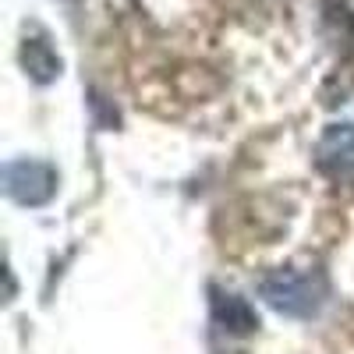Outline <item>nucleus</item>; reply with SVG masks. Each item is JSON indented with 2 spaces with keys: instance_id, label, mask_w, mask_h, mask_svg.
Returning a JSON list of instances; mask_svg holds the SVG:
<instances>
[{
  "instance_id": "nucleus-1",
  "label": "nucleus",
  "mask_w": 354,
  "mask_h": 354,
  "mask_svg": "<svg viewBox=\"0 0 354 354\" xmlns=\"http://www.w3.org/2000/svg\"><path fill=\"white\" fill-rule=\"evenodd\" d=\"M262 301L280 315L290 319H312L330 301V280L322 270H273L259 280Z\"/></svg>"
},
{
  "instance_id": "nucleus-2",
  "label": "nucleus",
  "mask_w": 354,
  "mask_h": 354,
  "mask_svg": "<svg viewBox=\"0 0 354 354\" xmlns=\"http://www.w3.org/2000/svg\"><path fill=\"white\" fill-rule=\"evenodd\" d=\"M57 170L43 160H15L4 167V192L18 205H46L57 195Z\"/></svg>"
},
{
  "instance_id": "nucleus-3",
  "label": "nucleus",
  "mask_w": 354,
  "mask_h": 354,
  "mask_svg": "<svg viewBox=\"0 0 354 354\" xmlns=\"http://www.w3.org/2000/svg\"><path fill=\"white\" fill-rule=\"evenodd\" d=\"M315 167L337 185H354V124L337 121L315 142Z\"/></svg>"
},
{
  "instance_id": "nucleus-4",
  "label": "nucleus",
  "mask_w": 354,
  "mask_h": 354,
  "mask_svg": "<svg viewBox=\"0 0 354 354\" xmlns=\"http://www.w3.org/2000/svg\"><path fill=\"white\" fill-rule=\"evenodd\" d=\"M213 322L227 333H255L259 330V315L241 294L230 290H213Z\"/></svg>"
},
{
  "instance_id": "nucleus-5",
  "label": "nucleus",
  "mask_w": 354,
  "mask_h": 354,
  "mask_svg": "<svg viewBox=\"0 0 354 354\" xmlns=\"http://www.w3.org/2000/svg\"><path fill=\"white\" fill-rule=\"evenodd\" d=\"M21 64H25L28 78L39 82V85H50L57 75H61V57H57L50 36H43V32L25 36V43H21Z\"/></svg>"
}]
</instances>
